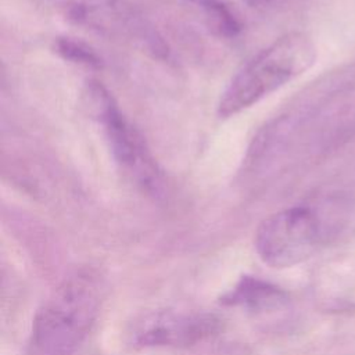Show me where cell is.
I'll list each match as a JSON object with an SVG mask.
<instances>
[{"label":"cell","instance_id":"cell-1","mask_svg":"<svg viewBox=\"0 0 355 355\" xmlns=\"http://www.w3.org/2000/svg\"><path fill=\"white\" fill-rule=\"evenodd\" d=\"M104 298V282L93 269L68 276L36 312L31 355H73L92 331Z\"/></svg>","mask_w":355,"mask_h":355},{"label":"cell","instance_id":"cell-2","mask_svg":"<svg viewBox=\"0 0 355 355\" xmlns=\"http://www.w3.org/2000/svg\"><path fill=\"white\" fill-rule=\"evenodd\" d=\"M316 58L313 43L304 33H288L247 61L223 90L218 114L227 118L254 105L295 76Z\"/></svg>","mask_w":355,"mask_h":355},{"label":"cell","instance_id":"cell-3","mask_svg":"<svg viewBox=\"0 0 355 355\" xmlns=\"http://www.w3.org/2000/svg\"><path fill=\"white\" fill-rule=\"evenodd\" d=\"M329 234L315 209L291 207L270 215L258 226L255 250L269 266L290 268L312 257Z\"/></svg>","mask_w":355,"mask_h":355},{"label":"cell","instance_id":"cell-4","mask_svg":"<svg viewBox=\"0 0 355 355\" xmlns=\"http://www.w3.org/2000/svg\"><path fill=\"white\" fill-rule=\"evenodd\" d=\"M86 107L104 126L107 140L116 161L135 171L146 183L154 176V168L136 130L121 114L108 90L98 82H90L85 92Z\"/></svg>","mask_w":355,"mask_h":355},{"label":"cell","instance_id":"cell-5","mask_svg":"<svg viewBox=\"0 0 355 355\" xmlns=\"http://www.w3.org/2000/svg\"><path fill=\"white\" fill-rule=\"evenodd\" d=\"M220 329V320L207 312L157 311L139 319L130 330V338L139 347H190Z\"/></svg>","mask_w":355,"mask_h":355},{"label":"cell","instance_id":"cell-6","mask_svg":"<svg viewBox=\"0 0 355 355\" xmlns=\"http://www.w3.org/2000/svg\"><path fill=\"white\" fill-rule=\"evenodd\" d=\"M225 304L243 306L254 312L279 309L288 302V295L280 287L257 277L244 276L223 298Z\"/></svg>","mask_w":355,"mask_h":355},{"label":"cell","instance_id":"cell-7","mask_svg":"<svg viewBox=\"0 0 355 355\" xmlns=\"http://www.w3.org/2000/svg\"><path fill=\"white\" fill-rule=\"evenodd\" d=\"M58 51L68 60L79 62L87 67H98L100 58L97 54L82 42H75L72 39H61L57 43Z\"/></svg>","mask_w":355,"mask_h":355},{"label":"cell","instance_id":"cell-8","mask_svg":"<svg viewBox=\"0 0 355 355\" xmlns=\"http://www.w3.org/2000/svg\"><path fill=\"white\" fill-rule=\"evenodd\" d=\"M193 1H198V3H201L202 6H205V4H207V3H209L211 0H193Z\"/></svg>","mask_w":355,"mask_h":355},{"label":"cell","instance_id":"cell-9","mask_svg":"<svg viewBox=\"0 0 355 355\" xmlns=\"http://www.w3.org/2000/svg\"><path fill=\"white\" fill-rule=\"evenodd\" d=\"M254 1H259V0H254Z\"/></svg>","mask_w":355,"mask_h":355}]
</instances>
